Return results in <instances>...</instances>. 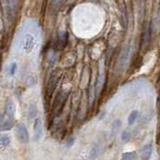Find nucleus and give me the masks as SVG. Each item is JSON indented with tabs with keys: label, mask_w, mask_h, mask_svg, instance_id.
<instances>
[{
	"label": "nucleus",
	"mask_w": 160,
	"mask_h": 160,
	"mask_svg": "<svg viewBox=\"0 0 160 160\" xmlns=\"http://www.w3.org/2000/svg\"><path fill=\"white\" fill-rule=\"evenodd\" d=\"M33 28L34 24H32V27H29L27 24V29L26 27H24L19 34V47L26 54L33 52L38 44V32Z\"/></svg>",
	"instance_id": "1"
},
{
	"label": "nucleus",
	"mask_w": 160,
	"mask_h": 160,
	"mask_svg": "<svg viewBox=\"0 0 160 160\" xmlns=\"http://www.w3.org/2000/svg\"><path fill=\"white\" fill-rule=\"evenodd\" d=\"M16 134L23 144H27L29 142V133H28L27 128L23 123H18L16 125Z\"/></svg>",
	"instance_id": "2"
},
{
	"label": "nucleus",
	"mask_w": 160,
	"mask_h": 160,
	"mask_svg": "<svg viewBox=\"0 0 160 160\" xmlns=\"http://www.w3.org/2000/svg\"><path fill=\"white\" fill-rule=\"evenodd\" d=\"M131 50H132V46L128 45L125 48H123V50L120 52L119 57H118V64L121 69L125 67L126 63L128 62V59H129L130 54H131Z\"/></svg>",
	"instance_id": "3"
},
{
	"label": "nucleus",
	"mask_w": 160,
	"mask_h": 160,
	"mask_svg": "<svg viewBox=\"0 0 160 160\" xmlns=\"http://www.w3.org/2000/svg\"><path fill=\"white\" fill-rule=\"evenodd\" d=\"M33 133H34V140L39 141L42 137V133H43V126H42V122L40 118H36L34 120L33 124Z\"/></svg>",
	"instance_id": "4"
},
{
	"label": "nucleus",
	"mask_w": 160,
	"mask_h": 160,
	"mask_svg": "<svg viewBox=\"0 0 160 160\" xmlns=\"http://www.w3.org/2000/svg\"><path fill=\"white\" fill-rule=\"evenodd\" d=\"M152 152H153V144L152 142L145 144L140 150V158L141 160H149L151 158Z\"/></svg>",
	"instance_id": "5"
},
{
	"label": "nucleus",
	"mask_w": 160,
	"mask_h": 160,
	"mask_svg": "<svg viewBox=\"0 0 160 160\" xmlns=\"http://www.w3.org/2000/svg\"><path fill=\"white\" fill-rule=\"evenodd\" d=\"M15 111H16L15 104H14L12 101L7 102L5 105V114L8 117V119L14 118V116H15Z\"/></svg>",
	"instance_id": "6"
},
{
	"label": "nucleus",
	"mask_w": 160,
	"mask_h": 160,
	"mask_svg": "<svg viewBox=\"0 0 160 160\" xmlns=\"http://www.w3.org/2000/svg\"><path fill=\"white\" fill-rule=\"evenodd\" d=\"M17 70H18V63L15 61L10 62L8 65L6 66V69H5L6 75L8 77H13L16 74Z\"/></svg>",
	"instance_id": "7"
},
{
	"label": "nucleus",
	"mask_w": 160,
	"mask_h": 160,
	"mask_svg": "<svg viewBox=\"0 0 160 160\" xmlns=\"http://www.w3.org/2000/svg\"><path fill=\"white\" fill-rule=\"evenodd\" d=\"M14 126V121L13 119H7L4 120L3 119L1 122H0V131H8Z\"/></svg>",
	"instance_id": "8"
},
{
	"label": "nucleus",
	"mask_w": 160,
	"mask_h": 160,
	"mask_svg": "<svg viewBox=\"0 0 160 160\" xmlns=\"http://www.w3.org/2000/svg\"><path fill=\"white\" fill-rule=\"evenodd\" d=\"M100 146H99V144H95L93 145V147L90 149V152H89V156H88V158L89 160H95L97 159V157L100 154Z\"/></svg>",
	"instance_id": "9"
},
{
	"label": "nucleus",
	"mask_w": 160,
	"mask_h": 160,
	"mask_svg": "<svg viewBox=\"0 0 160 160\" xmlns=\"http://www.w3.org/2000/svg\"><path fill=\"white\" fill-rule=\"evenodd\" d=\"M11 142V137L9 135H0V147H7Z\"/></svg>",
	"instance_id": "10"
},
{
	"label": "nucleus",
	"mask_w": 160,
	"mask_h": 160,
	"mask_svg": "<svg viewBox=\"0 0 160 160\" xmlns=\"http://www.w3.org/2000/svg\"><path fill=\"white\" fill-rule=\"evenodd\" d=\"M138 115H139V111H138V110H133V111L129 114V116H128V121H127L128 125L129 126L133 125L138 118Z\"/></svg>",
	"instance_id": "11"
},
{
	"label": "nucleus",
	"mask_w": 160,
	"mask_h": 160,
	"mask_svg": "<svg viewBox=\"0 0 160 160\" xmlns=\"http://www.w3.org/2000/svg\"><path fill=\"white\" fill-rule=\"evenodd\" d=\"M37 107L36 105L34 104H30L29 107H28V117H29L30 119H36V116H37Z\"/></svg>",
	"instance_id": "12"
},
{
	"label": "nucleus",
	"mask_w": 160,
	"mask_h": 160,
	"mask_svg": "<svg viewBox=\"0 0 160 160\" xmlns=\"http://www.w3.org/2000/svg\"><path fill=\"white\" fill-rule=\"evenodd\" d=\"M122 125V122H121V120H119V119H116L114 122L112 123V128H111V134L112 135H116L117 134V131L119 130V128L121 127Z\"/></svg>",
	"instance_id": "13"
},
{
	"label": "nucleus",
	"mask_w": 160,
	"mask_h": 160,
	"mask_svg": "<svg viewBox=\"0 0 160 160\" xmlns=\"http://www.w3.org/2000/svg\"><path fill=\"white\" fill-rule=\"evenodd\" d=\"M136 157V152L131 151V152H125L122 154V160H134Z\"/></svg>",
	"instance_id": "14"
},
{
	"label": "nucleus",
	"mask_w": 160,
	"mask_h": 160,
	"mask_svg": "<svg viewBox=\"0 0 160 160\" xmlns=\"http://www.w3.org/2000/svg\"><path fill=\"white\" fill-rule=\"evenodd\" d=\"M130 137H131V132H130L129 129H125V130L122 131V133H121V140L122 141L126 142L130 139Z\"/></svg>",
	"instance_id": "15"
},
{
	"label": "nucleus",
	"mask_w": 160,
	"mask_h": 160,
	"mask_svg": "<svg viewBox=\"0 0 160 160\" xmlns=\"http://www.w3.org/2000/svg\"><path fill=\"white\" fill-rule=\"evenodd\" d=\"M155 26L157 29H160V6H159V10H158V14H157V17H156V23H155Z\"/></svg>",
	"instance_id": "16"
},
{
	"label": "nucleus",
	"mask_w": 160,
	"mask_h": 160,
	"mask_svg": "<svg viewBox=\"0 0 160 160\" xmlns=\"http://www.w3.org/2000/svg\"><path fill=\"white\" fill-rule=\"evenodd\" d=\"M121 160H122V159H121Z\"/></svg>",
	"instance_id": "17"
}]
</instances>
